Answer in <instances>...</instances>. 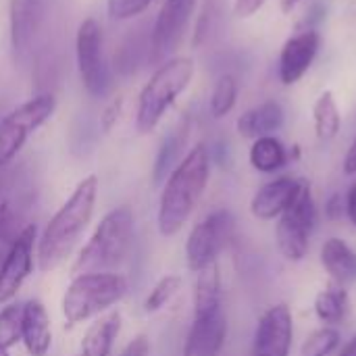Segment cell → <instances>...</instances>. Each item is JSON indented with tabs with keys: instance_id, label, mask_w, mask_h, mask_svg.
<instances>
[{
	"instance_id": "obj_1",
	"label": "cell",
	"mask_w": 356,
	"mask_h": 356,
	"mask_svg": "<svg viewBox=\"0 0 356 356\" xmlns=\"http://www.w3.org/2000/svg\"><path fill=\"white\" fill-rule=\"evenodd\" d=\"M211 177V159L204 144H196L169 173L159 200L156 225L161 236L171 238L181 232L200 202Z\"/></svg>"
},
{
	"instance_id": "obj_2",
	"label": "cell",
	"mask_w": 356,
	"mask_h": 356,
	"mask_svg": "<svg viewBox=\"0 0 356 356\" xmlns=\"http://www.w3.org/2000/svg\"><path fill=\"white\" fill-rule=\"evenodd\" d=\"M98 198V177H83L67 202L46 223L38 242V267L42 273L56 269L73 250L88 223L92 221Z\"/></svg>"
},
{
	"instance_id": "obj_3",
	"label": "cell",
	"mask_w": 356,
	"mask_h": 356,
	"mask_svg": "<svg viewBox=\"0 0 356 356\" xmlns=\"http://www.w3.org/2000/svg\"><path fill=\"white\" fill-rule=\"evenodd\" d=\"M134 242V213L129 207H117L102 217L88 244L73 263V273H111L129 254Z\"/></svg>"
},
{
	"instance_id": "obj_4",
	"label": "cell",
	"mask_w": 356,
	"mask_h": 356,
	"mask_svg": "<svg viewBox=\"0 0 356 356\" xmlns=\"http://www.w3.org/2000/svg\"><path fill=\"white\" fill-rule=\"evenodd\" d=\"M194 69L196 67L190 56H173L152 73L138 98L136 127L140 134H150L156 129L165 113L190 86Z\"/></svg>"
},
{
	"instance_id": "obj_5",
	"label": "cell",
	"mask_w": 356,
	"mask_h": 356,
	"mask_svg": "<svg viewBox=\"0 0 356 356\" xmlns=\"http://www.w3.org/2000/svg\"><path fill=\"white\" fill-rule=\"evenodd\" d=\"M127 294V280L119 273H81L75 275L63 296V315L67 325L83 323L108 311Z\"/></svg>"
},
{
	"instance_id": "obj_6",
	"label": "cell",
	"mask_w": 356,
	"mask_h": 356,
	"mask_svg": "<svg viewBox=\"0 0 356 356\" xmlns=\"http://www.w3.org/2000/svg\"><path fill=\"white\" fill-rule=\"evenodd\" d=\"M317 225V207L311 192V184L302 179L300 190L292 204L280 215L275 227V242L286 261L298 263L309 252V240Z\"/></svg>"
},
{
	"instance_id": "obj_7",
	"label": "cell",
	"mask_w": 356,
	"mask_h": 356,
	"mask_svg": "<svg viewBox=\"0 0 356 356\" xmlns=\"http://www.w3.org/2000/svg\"><path fill=\"white\" fill-rule=\"evenodd\" d=\"M56 111V98L48 92L38 94L0 121V165L6 167L25 146L27 138L38 131Z\"/></svg>"
},
{
	"instance_id": "obj_8",
	"label": "cell",
	"mask_w": 356,
	"mask_h": 356,
	"mask_svg": "<svg viewBox=\"0 0 356 356\" xmlns=\"http://www.w3.org/2000/svg\"><path fill=\"white\" fill-rule=\"evenodd\" d=\"M232 234H234V217L225 209L213 211L209 217L196 223L186 242L188 269L198 273L209 265L217 263V257L232 240Z\"/></svg>"
},
{
	"instance_id": "obj_9",
	"label": "cell",
	"mask_w": 356,
	"mask_h": 356,
	"mask_svg": "<svg viewBox=\"0 0 356 356\" xmlns=\"http://www.w3.org/2000/svg\"><path fill=\"white\" fill-rule=\"evenodd\" d=\"M102 27L94 17H88L79 23L77 35H75V56H77V69L83 88L88 94L100 98L111 88L108 69L104 63L102 52Z\"/></svg>"
},
{
	"instance_id": "obj_10",
	"label": "cell",
	"mask_w": 356,
	"mask_h": 356,
	"mask_svg": "<svg viewBox=\"0 0 356 356\" xmlns=\"http://www.w3.org/2000/svg\"><path fill=\"white\" fill-rule=\"evenodd\" d=\"M294 340V319L288 305L269 307L254 330L250 356H290Z\"/></svg>"
},
{
	"instance_id": "obj_11",
	"label": "cell",
	"mask_w": 356,
	"mask_h": 356,
	"mask_svg": "<svg viewBox=\"0 0 356 356\" xmlns=\"http://www.w3.org/2000/svg\"><path fill=\"white\" fill-rule=\"evenodd\" d=\"M33 242L35 225L29 223L21 236L8 246V252L0 265V305L10 302L21 290L23 282L33 269Z\"/></svg>"
},
{
	"instance_id": "obj_12",
	"label": "cell",
	"mask_w": 356,
	"mask_h": 356,
	"mask_svg": "<svg viewBox=\"0 0 356 356\" xmlns=\"http://www.w3.org/2000/svg\"><path fill=\"white\" fill-rule=\"evenodd\" d=\"M198 0H165L152 27V46L159 54L173 52L194 15Z\"/></svg>"
},
{
	"instance_id": "obj_13",
	"label": "cell",
	"mask_w": 356,
	"mask_h": 356,
	"mask_svg": "<svg viewBox=\"0 0 356 356\" xmlns=\"http://www.w3.org/2000/svg\"><path fill=\"white\" fill-rule=\"evenodd\" d=\"M227 338V317L221 309L194 315L188 332L184 356H219Z\"/></svg>"
},
{
	"instance_id": "obj_14",
	"label": "cell",
	"mask_w": 356,
	"mask_h": 356,
	"mask_svg": "<svg viewBox=\"0 0 356 356\" xmlns=\"http://www.w3.org/2000/svg\"><path fill=\"white\" fill-rule=\"evenodd\" d=\"M321 38L315 29H305L292 35L280 52V79L284 86L296 83L313 65L319 52Z\"/></svg>"
},
{
	"instance_id": "obj_15",
	"label": "cell",
	"mask_w": 356,
	"mask_h": 356,
	"mask_svg": "<svg viewBox=\"0 0 356 356\" xmlns=\"http://www.w3.org/2000/svg\"><path fill=\"white\" fill-rule=\"evenodd\" d=\"M302 179L296 177H275L273 181L261 186L250 200V213L261 221H271L280 217L296 198Z\"/></svg>"
},
{
	"instance_id": "obj_16",
	"label": "cell",
	"mask_w": 356,
	"mask_h": 356,
	"mask_svg": "<svg viewBox=\"0 0 356 356\" xmlns=\"http://www.w3.org/2000/svg\"><path fill=\"white\" fill-rule=\"evenodd\" d=\"M46 10V0H10L8 6V31L15 52H23L31 46Z\"/></svg>"
},
{
	"instance_id": "obj_17",
	"label": "cell",
	"mask_w": 356,
	"mask_h": 356,
	"mask_svg": "<svg viewBox=\"0 0 356 356\" xmlns=\"http://www.w3.org/2000/svg\"><path fill=\"white\" fill-rule=\"evenodd\" d=\"M21 342L29 356H46L52 346V327L46 307L40 300H27L23 305Z\"/></svg>"
},
{
	"instance_id": "obj_18",
	"label": "cell",
	"mask_w": 356,
	"mask_h": 356,
	"mask_svg": "<svg viewBox=\"0 0 356 356\" xmlns=\"http://www.w3.org/2000/svg\"><path fill=\"white\" fill-rule=\"evenodd\" d=\"M284 108L280 102L275 100H267L250 111H246L244 115L238 117L236 129L242 138L246 140H259L265 136H271L273 131H277L284 125Z\"/></svg>"
},
{
	"instance_id": "obj_19",
	"label": "cell",
	"mask_w": 356,
	"mask_h": 356,
	"mask_svg": "<svg viewBox=\"0 0 356 356\" xmlns=\"http://www.w3.org/2000/svg\"><path fill=\"white\" fill-rule=\"evenodd\" d=\"M321 265L342 288L356 280V252L340 238L325 240L321 246Z\"/></svg>"
},
{
	"instance_id": "obj_20",
	"label": "cell",
	"mask_w": 356,
	"mask_h": 356,
	"mask_svg": "<svg viewBox=\"0 0 356 356\" xmlns=\"http://www.w3.org/2000/svg\"><path fill=\"white\" fill-rule=\"evenodd\" d=\"M119 332H121V315L108 313L106 317L92 323V327L86 332L77 353L73 356H111Z\"/></svg>"
},
{
	"instance_id": "obj_21",
	"label": "cell",
	"mask_w": 356,
	"mask_h": 356,
	"mask_svg": "<svg viewBox=\"0 0 356 356\" xmlns=\"http://www.w3.org/2000/svg\"><path fill=\"white\" fill-rule=\"evenodd\" d=\"M221 275H219V265L213 263L207 269L198 271L196 280V290H194V315L209 313L215 309H221Z\"/></svg>"
},
{
	"instance_id": "obj_22",
	"label": "cell",
	"mask_w": 356,
	"mask_h": 356,
	"mask_svg": "<svg viewBox=\"0 0 356 356\" xmlns=\"http://www.w3.org/2000/svg\"><path fill=\"white\" fill-rule=\"evenodd\" d=\"M286 163H288V152H286L284 144L277 138L265 136V138H259V140L252 142V146H250V165L259 173H275Z\"/></svg>"
},
{
	"instance_id": "obj_23",
	"label": "cell",
	"mask_w": 356,
	"mask_h": 356,
	"mask_svg": "<svg viewBox=\"0 0 356 356\" xmlns=\"http://www.w3.org/2000/svg\"><path fill=\"white\" fill-rule=\"evenodd\" d=\"M348 313V294L342 286H330L315 298V315L327 327L342 323Z\"/></svg>"
},
{
	"instance_id": "obj_24",
	"label": "cell",
	"mask_w": 356,
	"mask_h": 356,
	"mask_svg": "<svg viewBox=\"0 0 356 356\" xmlns=\"http://www.w3.org/2000/svg\"><path fill=\"white\" fill-rule=\"evenodd\" d=\"M313 119H315V131H317V138L323 140V142H330L338 136L340 131V111H338V104H336V98L334 94L327 90L323 92L315 106H313Z\"/></svg>"
},
{
	"instance_id": "obj_25",
	"label": "cell",
	"mask_w": 356,
	"mask_h": 356,
	"mask_svg": "<svg viewBox=\"0 0 356 356\" xmlns=\"http://www.w3.org/2000/svg\"><path fill=\"white\" fill-rule=\"evenodd\" d=\"M236 100H238V81L234 75L225 73L217 79L215 88H213V94H211V115L215 119H223L225 115L232 113V108L236 106Z\"/></svg>"
},
{
	"instance_id": "obj_26",
	"label": "cell",
	"mask_w": 356,
	"mask_h": 356,
	"mask_svg": "<svg viewBox=\"0 0 356 356\" xmlns=\"http://www.w3.org/2000/svg\"><path fill=\"white\" fill-rule=\"evenodd\" d=\"M27 225L29 223H25L23 209L19 204H15L13 200L0 202V242L2 244L10 246Z\"/></svg>"
},
{
	"instance_id": "obj_27",
	"label": "cell",
	"mask_w": 356,
	"mask_h": 356,
	"mask_svg": "<svg viewBox=\"0 0 356 356\" xmlns=\"http://www.w3.org/2000/svg\"><path fill=\"white\" fill-rule=\"evenodd\" d=\"M179 288H181V277H179V275H165V277H161V280L154 284V288L150 290V294L146 296V300H144V311H146V313H156V311H161L165 305L171 302V298L179 292Z\"/></svg>"
},
{
	"instance_id": "obj_28",
	"label": "cell",
	"mask_w": 356,
	"mask_h": 356,
	"mask_svg": "<svg viewBox=\"0 0 356 356\" xmlns=\"http://www.w3.org/2000/svg\"><path fill=\"white\" fill-rule=\"evenodd\" d=\"M21 319L23 307L19 305H6L0 311V348L8 350L21 340Z\"/></svg>"
},
{
	"instance_id": "obj_29",
	"label": "cell",
	"mask_w": 356,
	"mask_h": 356,
	"mask_svg": "<svg viewBox=\"0 0 356 356\" xmlns=\"http://www.w3.org/2000/svg\"><path fill=\"white\" fill-rule=\"evenodd\" d=\"M338 344H340V334H338V330L325 325V327L313 332V334L305 340V344H302V348H300V356H330L336 348H338Z\"/></svg>"
},
{
	"instance_id": "obj_30",
	"label": "cell",
	"mask_w": 356,
	"mask_h": 356,
	"mask_svg": "<svg viewBox=\"0 0 356 356\" xmlns=\"http://www.w3.org/2000/svg\"><path fill=\"white\" fill-rule=\"evenodd\" d=\"M184 142H186V127L177 129L175 134H171L163 142V146L159 150V156H156V163H154V184H159L167 175V171L171 169V165H173L175 156L179 154V148H181Z\"/></svg>"
},
{
	"instance_id": "obj_31",
	"label": "cell",
	"mask_w": 356,
	"mask_h": 356,
	"mask_svg": "<svg viewBox=\"0 0 356 356\" xmlns=\"http://www.w3.org/2000/svg\"><path fill=\"white\" fill-rule=\"evenodd\" d=\"M152 0H108L106 2V10L111 15V19L115 21H125V19H134L138 15H142Z\"/></svg>"
},
{
	"instance_id": "obj_32",
	"label": "cell",
	"mask_w": 356,
	"mask_h": 356,
	"mask_svg": "<svg viewBox=\"0 0 356 356\" xmlns=\"http://www.w3.org/2000/svg\"><path fill=\"white\" fill-rule=\"evenodd\" d=\"M123 106H125V98L123 96H117V98H113L106 104L104 113L100 115V125H102V131L104 134H108L117 125V121H119V117L123 113Z\"/></svg>"
},
{
	"instance_id": "obj_33",
	"label": "cell",
	"mask_w": 356,
	"mask_h": 356,
	"mask_svg": "<svg viewBox=\"0 0 356 356\" xmlns=\"http://www.w3.org/2000/svg\"><path fill=\"white\" fill-rule=\"evenodd\" d=\"M150 355V342L146 336H138L136 340H131L125 350L119 356H148Z\"/></svg>"
},
{
	"instance_id": "obj_34",
	"label": "cell",
	"mask_w": 356,
	"mask_h": 356,
	"mask_svg": "<svg viewBox=\"0 0 356 356\" xmlns=\"http://www.w3.org/2000/svg\"><path fill=\"white\" fill-rule=\"evenodd\" d=\"M263 4L265 0H234V13L240 19H246V17H252Z\"/></svg>"
},
{
	"instance_id": "obj_35",
	"label": "cell",
	"mask_w": 356,
	"mask_h": 356,
	"mask_svg": "<svg viewBox=\"0 0 356 356\" xmlns=\"http://www.w3.org/2000/svg\"><path fill=\"white\" fill-rule=\"evenodd\" d=\"M346 215H348V219L353 221V225L356 227V181L350 186V190H348V194H346Z\"/></svg>"
},
{
	"instance_id": "obj_36",
	"label": "cell",
	"mask_w": 356,
	"mask_h": 356,
	"mask_svg": "<svg viewBox=\"0 0 356 356\" xmlns=\"http://www.w3.org/2000/svg\"><path fill=\"white\" fill-rule=\"evenodd\" d=\"M344 173L346 175H356V140L350 144L346 156H344Z\"/></svg>"
},
{
	"instance_id": "obj_37",
	"label": "cell",
	"mask_w": 356,
	"mask_h": 356,
	"mask_svg": "<svg viewBox=\"0 0 356 356\" xmlns=\"http://www.w3.org/2000/svg\"><path fill=\"white\" fill-rule=\"evenodd\" d=\"M338 213H342V200H340V196H334V198L327 202V215H330V217H336Z\"/></svg>"
},
{
	"instance_id": "obj_38",
	"label": "cell",
	"mask_w": 356,
	"mask_h": 356,
	"mask_svg": "<svg viewBox=\"0 0 356 356\" xmlns=\"http://www.w3.org/2000/svg\"><path fill=\"white\" fill-rule=\"evenodd\" d=\"M338 356H356V336H353V338L344 344V348L340 350V355Z\"/></svg>"
},
{
	"instance_id": "obj_39",
	"label": "cell",
	"mask_w": 356,
	"mask_h": 356,
	"mask_svg": "<svg viewBox=\"0 0 356 356\" xmlns=\"http://www.w3.org/2000/svg\"><path fill=\"white\" fill-rule=\"evenodd\" d=\"M300 2H302V0H280V4H282V10H284V13H292Z\"/></svg>"
},
{
	"instance_id": "obj_40",
	"label": "cell",
	"mask_w": 356,
	"mask_h": 356,
	"mask_svg": "<svg viewBox=\"0 0 356 356\" xmlns=\"http://www.w3.org/2000/svg\"><path fill=\"white\" fill-rule=\"evenodd\" d=\"M2 165H0V194H2V188H4V173H2Z\"/></svg>"
},
{
	"instance_id": "obj_41",
	"label": "cell",
	"mask_w": 356,
	"mask_h": 356,
	"mask_svg": "<svg viewBox=\"0 0 356 356\" xmlns=\"http://www.w3.org/2000/svg\"><path fill=\"white\" fill-rule=\"evenodd\" d=\"M0 356H8V350H4V348H0Z\"/></svg>"
}]
</instances>
